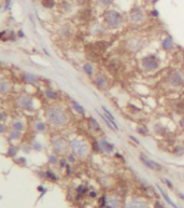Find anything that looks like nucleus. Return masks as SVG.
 Masks as SVG:
<instances>
[{
	"label": "nucleus",
	"mask_w": 184,
	"mask_h": 208,
	"mask_svg": "<svg viewBox=\"0 0 184 208\" xmlns=\"http://www.w3.org/2000/svg\"><path fill=\"white\" fill-rule=\"evenodd\" d=\"M52 146H53L54 151L58 154L66 153L68 148H70V146H68V144H67L66 139L63 138V137H59V136L54 137V138L52 139Z\"/></svg>",
	"instance_id": "nucleus-11"
},
{
	"label": "nucleus",
	"mask_w": 184,
	"mask_h": 208,
	"mask_svg": "<svg viewBox=\"0 0 184 208\" xmlns=\"http://www.w3.org/2000/svg\"><path fill=\"white\" fill-rule=\"evenodd\" d=\"M61 38L64 39H69L72 37V28L69 26H65L61 28Z\"/></svg>",
	"instance_id": "nucleus-27"
},
{
	"label": "nucleus",
	"mask_w": 184,
	"mask_h": 208,
	"mask_svg": "<svg viewBox=\"0 0 184 208\" xmlns=\"http://www.w3.org/2000/svg\"><path fill=\"white\" fill-rule=\"evenodd\" d=\"M101 110H102V112H103V114H105L106 116H107L109 120L112 122V124H113V126L115 127V129L116 131H118V123H116V120H115V118H114V116L112 114V112H111L109 109L106 107V106H101Z\"/></svg>",
	"instance_id": "nucleus-18"
},
{
	"label": "nucleus",
	"mask_w": 184,
	"mask_h": 208,
	"mask_svg": "<svg viewBox=\"0 0 184 208\" xmlns=\"http://www.w3.org/2000/svg\"><path fill=\"white\" fill-rule=\"evenodd\" d=\"M69 146L72 153L78 159H81V160L86 159L90 154V151H92L90 141L86 140L85 138H81V137H77L73 140H71Z\"/></svg>",
	"instance_id": "nucleus-5"
},
{
	"label": "nucleus",
	"mask_w": 184,
	"mask_h": 208,
	"mask_svg": "<svg viewBox=\"0 0 184 208\" xmlns=\"http://www.w3.org/2000/svg\"><path fill=\"white\" fill-rule=\"evenodd\" d=\"M157 188H158V190L161 191V196H163V197H164V200H166V202L169 204V205L172 206V207H173V208H179V207H178V206L176 205V204L173 203V202H172L171 200H170V197H169V196H168V194H167V193L165 192V191H164L163 189H161V188L159 187V185H157Z\"/></svg>",
	"instance_id": "nucleus-28"
},
{
	"label": "nucleus",
	"mask_w": 184,
	"mask_h": 208,
	"mask_svg": "<svg viewBox=\"0 0 184 208\" xmlns=\"http://www.w3.org/2000/svg\"><path fill=\"white\" fill-rule=\"evenodd\" d=\"M86 123L90 131L94 132V133H101L102 131L101 125H100V123L97 121V119H95L92 116H86Z\"/></svg>",
	"instance_id": "nucleus-15"
},
{
	"label": "nucleus",
	"mask_w": 184,
	"mask_h": 208,
	"mask_svg": "<svg viewBox=\"0 0 184 208\" xmlns=\"http://www.w3.org/2000/svg\"><path fill=\"white\" fill-rule=\"evenodd\" d=\"M167 88L171 91H180L184 88V72L180 69H170L163 80Z\"/></svg>",
	"instance_id": "nucleus-4"
},
{
	"label": "nucleus",
	"mask_w": 184,
	"mask_h": 208,
	"mask_svg": "<svg viewBox=\"0 0 184 208\" xmlns=\"http://www.w3.org/2000/svg\"><path fill=\"white\" fill-rule=\"evenodd\" d=\"M41 3L44 8L52 9L55 5V0H41Z\"/></svg>",
	"instance_id": "nucleus-32"
},
{
	"label": "nucleus",
	"mask_w": 184,
	"mask_h": 208,
	"mask_svg": "<svg viewBox=\"0 0 184 208\" xmlns=\"http://www.w3.org/2000/svg\"><path fill=\"white\" fill-rule=\"evenodd\" d=\"M99 144L100 147H101L102 153L106 154H113L115 151V144L110 142L107 138L102 137V138L99 139Z\"/></svg>",
	"instance_id": "nucleus-13"
},
{
	"label": "nucleus",
	"mask_w": 184,
	"mask_h": 208,
	"mask_svg": "<svg viewBox=\"0 0 184 208\" xmlns=\"http://www.w3.org/2000/svg\"><path fill=\"white\" fill-rule=\"evenodd\" d=\"M114 2H115V0H96V3H97L99 7L105 9V10L106 9L111 8V7L114 5Z\"/></svg>",
	"instance_id": "nucleus-25"
},
{
	"label": "nucleus",
	"mask_w": 184,
	"mask_h": 208,
	"mask_svg": "<svg viewBox=\"0 0 184 208\" xmlns=\"http://www.w3.org/2000/svg\"><path fill=\"white\" fill-rule=\"evenodd\" d=\"M154 208H166V207H165V206H164L163 204L161 203V202L156 200L155 204H154Z\"/></svg>",
	"instance_id": "nucleus-42"
},
{
	"label": "nucleus",
	"mask_w": 184,
	"mask_h": 208,
	"mask_svg": "<svg viewBox=\"0 0 184 208\" xmlns=\"http://www.w3.org/2000/svg\"><path fill=\"white\" fill-rule=\"evenodd\" d=\"M92 82L95 88L103 92V91H107L109 88L111 81L106 73H103V72H97L94 76V78L92 79Z\"/></svg>",
	"instance_id": "nucleus-8"
},
{
	"label": "nucleus",
	"mask_w": 184,
	"mask_h": 208,
	"mask_svg": "<svg viewBox=\"0 0 184 208\" xmlns=\"http://www.w3.org/2000/svg\"><path fill=\"white\" fill-rule=\"evenodd\" d=\"M161 49L164 52H166V53H170V52L173 51L176 49V42H174L173 38L171 36H169V35H166V36L161 39Z\"/></svg>",
	"instance_id": "nucleus-12"
},
{
	"label": "nucleus",
	"mask_w": 184,
	"mask_h": 208,
	"mask_svg": "<svg viewBox=\"0 0 184 208\" xmlns=\"http://www.w3.org/2000/svg\"><path fill=\"white\" fill-rule=\"evenodd\" d=\"M128 22L133 25H142L146 22L148 18V14H146V10L141 7V5H136L131 7L130 10L128 11Z\"/></svg>",
	"instance_id": "nucleus-7"
},
{
	"label": "nucleus",
	"mask_w": 184,
	"mask_h": 208,
	"mask_svg": "<svg viewBox=\"0 0 184 208\" xmlns=\"http://www.w3.org/2000/svg\"><path fill=\"white\" fill-rule=\"evenodd\" d=\"M20 107H22V108L31 109V107H32V100H31L30 97L24 96V97L20 98Z\"/></svg>",
	"instance_id": "nucleus-22"
},
{
	"label": "nucleus",
	"mask_w": 184,
	"mask_h": 208,
	"mask_svg": "<svg viewBox=\"0 0 184 208\" xmlns=\"http://www.w3.org/2000/svg\"><path fill=\"white\" fill-rule=\"evenodd\" d=\"M179 196H180V198L184 200V194H182V193H179Z\"/></svg>",
	"instance_id": "nucleus-48"
},
{
	"label": "nucleus",
	"mask_w": 184,
	"mask_h": 208,
	"mask_svg": "<svg viewBox=\"0 0 184 208\" xmlns=\"http://www.w3.org/2000/svg\"><path fill=\"white\" fill-rule=\"evenodd\" d=\"M164 182H165V185H167V187L169 188V189H170V190H173L174 189V187H173V183L171 182V181H170V180L168 179V178H164Z\"/></svg>",
	"instance_id": "nucleus-36"
},
{
	"label": "nucleus",
	"mask_w": 184,
	"mask_h": 208,
	"mask_svg": "<svg viewBox=\"0 0 184 208\" xmlns=\"http://www.w3.org/2000/svg\"><path fill=\"white\" fill-rule=\"evenodd\" d=\"M90 146H92V151L95 153H102L101 147L99 144V139L93 138L92 141H90Z\"/></svg>",
	"instance_id": "nucleus-26"
},
{
	"label": "nucleus",
	"mask_w": 184,
	"mask_h": 208,
	"mask_svg": "<svg viewBox=\"0 0 184 208\" xmlns=\"http://www.w3.org/2000/svg\"><path fill=\"white\" fill-rule=\"evenodd\" d=\"M70 106H71L72 110L75 111V113H78V114L81 116L82 118H86V111H85V108L80 103H78L75 100H71Z\"/></svg>",
	"instance_id": "nucleus-17"
},
{
	"label": "nucleus",
	"mask_w": 184,
	"mask_h": 208,
	"mask_svg": "<svg viewBox=\"0 0 184 208\" xmlns=\"http://www.w3.org/2000/svg\"><path fill=\"white\" fill-rule=\"evenodd\" d=\"M144 46H146V40L143 39V37L138 35L127 37L124 41V49L130 54H137L144 49Z\"/></svg>",
	"instance_id": "nucleus-6"
},
{
	"label": "nucleus",
	"mask_w": 184,
	"mask_h": 208,
	"mask_svg": "<svg viewBox=\"0 0 184 208\" xmlns=\"http://www.w3.org/2000/svg\"><path fill=\"white\" fill-rule=\"evenodd\" d=\"M108 31L109 29L102 22H95L90 26V29H88L90 36L96 39H103L108 35Z\"/></svg>",
	"instance_id": "nucleus-9"
},
{
	"label": "nucleus",
	"mask_w": 184,
	"mask_h": 208,
	"mask_svg": "<svg viewBox=\"0 0 184 208\" xmlns=\"http://www.w3.org/2000/svg\"><path fill=\"white\" fill-rule=\"evenodd\" d=\"M14 127H15L16 129H23V125H22V123H20V122H17V123L14 124Z\"/></svg>",
	"instance_id": "nucleus-46"
},
{
	"label": "nucleus",
	"mask_w": 184,
	"mask_h": 208,
	"mask_svg": "<svg viewBox=\"0 0 184 208\" xmlns=\"http://www.w3.org/2000/svg\"><path fill=\"white\" fill-rule=\"evenodd\" d=\"M152 131H153V133L155 134L156 136H161V137H165L167 135V133H168L167 126L164 123H161V122H159V121L158 122H155L153 124Z\"/></svg>",
	"instance_id": "nucleus-16"
},
{
	"label": "nucleus",
	"mask_w": 184,
	"mask_h": 208,
	"mask_svg": "<svg viewBox=\"0 0 184 208\" xmlns=\"http://www.w3.org/2000/svg\"><path fill=\"white\" fill-rule=\"evenodd\" d=\"M179 126H180V129H181L182 131H184V114H182L181 118H180V120H179Z\"/></svg>",
	"instance_id": "nucleus-40"
},
{
	"label": "nucleus",
	"mask_w": 184,
	"mask_h": 208,
	"mask_svg": "<svg viewBox=\"0 0 184 208\" xmlns=\"http://www.w3.org/2000/svg\"><path fill=\"white\" fill-rule=\"evenodd\" d=\"M81 68H82L83 73H84L87 78H90V79H93L94 76L96 75V69H95V66H94V64H93V62L86 61V62H84L82 64Z\"/></svg>",
	"instance_id": "nucleus-14"
},
{
	"label": "nucleus",
	"mask_w": 184,
	"mask_h": 208,
	"mask_svg": "<svg viewBox=\"0 0 184 208\" xmlns=\"http://www.w3.org/2000/svg\"><path fill=\"white\" fill-rule=\"evenodd\" d=\"M114 157H116V159L120 160V161H122V162H125L124 157H123V155H121L120 153H114Z\"/></svg>",
	"instance_id": "nucleus-44"
},
{
	"label": "nucleus",
	"mask_w": 184,
	"mask_h": 208,
	"mask_svg": "<svg viewBox=\"0 0 184 208\" xmlns=\"http://www.w3.org/2000/svg\"><path fill=\"white\" fill-rule=\"evenodd\" d=\"M9 88H10V86H9L8 81H5V80H3V79H0V93L8 92Z\"/></svg>",
	"instance_id": "nucleus-30"
},
{
	"label": "nucleus",
	"mask_w": 184,
	"mask_h": 208,
	"mask_svg": "<svg viewBox=\"0 0 184 208\" xmlns=\"http://www.w3.org/2000/svg\"><path fill=\"white\" fill-rule=\"evenodd\" d=\"M136 132L142 137H148L150 135V131L144 124H138L136 126Z\"/></svg>",
	"instance_id": "nucleus-21"
},
{
	"label": "nucleus",
	"mask_w": 184,
	"mask_h": 208,
	"mask_svg": "<svg viewBox=\"0 0 184 208\" xmlns=\"http://www.w3.org/2000/svg\"><path fill=\"white\" fill-rule=\"evenodd\" d=\"M46 176H48V177H49L51 180H56L57 179L56 175H55L54 172H46Z\"/></svg>",
	"instance_id": "nucleus-41"
},
{
	"label": "nucleus",
	"mask_w": 184,
	"mask_h": 208,
	"mask_svg": "<svg viewBox=\"0 0 184 208\" xmlns=\"http://www.w3.org/2000/svg\"><path fill=\"white\" fill-rule=\"evenodd\" d=\"M45 95L48 98H50V99H57L58 98V93L56 92L55 90H52V88H48V90L45 91Z\"/></svg>",
	"instance_id": "nucleus-29"
},
{
	"label": "nucleus",
	"mask_w": 184,
	"mask_h": 208,
	"mask_svg": "<svg viewBox=\"0 0 184 208\" xmlns=\"http://www.w3.org/2000/svg\"><path fill=\"white\" fill-rule=\"evenodd\" d=\"M37 129H38L39 132H45L46 131V125H45V123H38L37 124Z\"/></svg>",
	"instance_id": "nucleus-38"
},
{
	"label": "nucleus",
	"mask_w": 184,
	"mask_h": 208,
	"mask_svg": "<svg viewBox=\"0 0 184 208\" xmlns=\"http://www.w3.org/2000/svg\"><path fill=\"white\" fill-rule=\"evenodd\" d=\"M88 188L86 187V185H80L79 187H78V189H77V192H78V194H79L80 196H82V195H84V194H88Z\"/></svg>",
	"instance_id": "nucleus-31"
},
{
	"label": "nucleus",
	"mask_w": 184,
	"mask_h": 208,
	"mask_svg": "<svg viewBox=\"0 0 184 208\" xmlns=\"http://www.w3.org/2000/svg\"><path fill=\"white\" fill-rule=\"evenodd\" d=\"M161 58L157 53H148L139 58L138 65L142 72L151 75L157 72L161 67Z\"/></svg>",
	"instance_id": "nucleus-2"
},
{
	"label": "nucleus",
	"mask_w": 184,
	"mask_h": 208,
	"mask_svg": "<svg viewBox=\"0 0 184 208\" xmlns=\"http://www.w3.org/2000/svg\"><path fill=\"white\" fill-rule=\"evenodd\" d=\"M96 112H97L98 114H99V116H100V118H101V120L103 121V123L106 124V126H107L108 129H110V131H112V132H118V131H116V129H115L114 126H113L112 122H111V121L109 120V119H108L107 116H105V114H103V112H100V111H98L97 109H96Z\"/></svg>",
	"instance_id": "nucleus-20"
},
{
	"label": "nucleus",
	"mask_w": 184,
	"mask_h": 208,
	"mask_svg": "<svg viewBox=\"0 0 184 208\" xmlns=\"http://www.w3.org/2000/svg\"><path fill=\"white\" fill-rule=\"evenodd\" d=\"M129 139H130V140H133V141L135 142V144H137V146H139V144H140V141H139L138 139L136 138L135 136H129Z\"/></svg>",
	"instance_id": "nucleus-45"
},
{
	"label": "nucleus",
	"mask_w": 184,
	"mask_h": 208,
	"mask_svg": "<svg viewBox=\"0 0 184 208\" xmlns=\"http://www.w3.org/2000/svg\"><path fill=\"white\" fill-rule=\"evenodd\" d=\"M107 67H108V70H109V71L114 73V72H118V70H120L121 63L118 62V59H112V61H110V62L108 63Z\"/></svg>",
	"instance_id": "nucleus-19"
},
{
	"label": "nucleus",
	"mask_w": 184,
	"mask_h": 208,
	"mask_svg": "<svg viewBox=\"0 0 184 208\" xmlns=\"http://www.w3.org/2000/svg\"><path fill=\"white\" fill-rule=\"evenodd\" d=\"M46 119L54 127H64L67 125L69 116L64 108L59 106H52L46 111Z\"/></svg>",
	"instance_id": "nucleus-3"
},
{
	"label": "nucleus",
	"mask_w": 184,
	"mask_h": 208,
	"mask_svg": "<svg viewBox=\"0 0 184 208\" xmlns=\"http://www.w3.org/2000/svg\"><path fill=\"white\" fill-rule=\"evenodd\" d=\"M150 15H152L153 17H158L159 16V12L157 9H153V10H151V12H150Z\"/></svg>",
	"instance_id": "nucleus-39"
},
{
	"label": "nucleus",
	"mask_w": 184,
	"mask_h": 208,
	"mask_svg": "<svg viewBox=\"0 0 184 208\" xmlns=\"http://www.w3.org/2000/svg\"><path fill=\"white\" fill-rule=\"evenodd\" d=\"M3 131V127H2V125L0 124V132H2Z\"/></svg>",
	"instance_id": "nucleus-49"
},
{
	"label": "nucleus",
	"mask_w": 184,
	"mask_h": 208,
	"mask_svg": "<svg viewBox=\"0 0 184 208\" xmlns=\"http://www.w3.org/2000/svg\"><path fill=\"white\" fill-rule=\"evenodd\" d=\"M88 196L92 198L97 197V192L96 191H88Z\"/></svg>",
	"instance_id": "nucleus-43"
},
{
	"label": "nucleus",
	"mask_w": 184,
	"mask_h": 208,
	"mask_svg": "<svg viewBox=\"0 0 184 208\" xmlns=\"http://www.w3.org/2000/svg\"><path fill=\"white\" fill-rule=\"evenodd\" d=\"M128 208H146V205L141 200L138 198H133V200H129L128 203Z\"/></svg>",
	"instance_id": "nucleus-24"
},
{
	"label": "nucleus",
	"mask_w": 184,
	"mask_h": 208,
	"mask_svg": "<svg viewBox=\"0 0 184 208\" xmlns=\"http://www.w3.org/2000/svg\"><path fill=\"white\" fill-rule=\"evenodd\" d=\"M67 160H68V163H70V164H74V163L77 162L78 157H75L72 152H70V153L67 154Z\"/></svg>",
	"instance_id": "nucleus-34"
},
{
	"label": "nucleus",
	"mask_w": 184,
	"mask_h": 208,
	"mask_svg": "<svg viewBox=\"0 0 184 208\" xmlns=\"http://www.w3.org/2000/svg\"><path fill=\"white\" fill-rule=\"evenodd\" d=\"M24 78H25L26 82H28V83H36L37 82V77L36 76L31 75V73H25Z\"/></svg>",
	"instance_id": "nucleus-33"
},
{
	"label": "nucleus",
	"mask_w": 184,
	"mask_h": 208,
	"mask_svg": "<svg viewBox=\"0 0 184 208\" xmlns=\"http://www.w3.org/2000/svg\"><path fill=\"white\" fill-rule=\"evenodd\" d=\"M102 23L109 30H118L124 26L125 17L121 11L109 8L102 12Z\"/></svg>",
	"instance_id": "nucleus-1"
},
{
	"label": "nucleus",
	"mask_w": 184,
	"mask_h": 208,
	"mask_svg": "<svg viewBox=\"0 0 184 208\" xmlns=\"http://www.w3.org/2000/svg\"><path fill=\"white\" fill-rule=\"evenodd\" d=\"M172 153L176 157H183L184 155V144H176L172 147Z\"/></svg>",
	"instance_id": "nucleus-23"
},
{
	"label": "nucleus",
	"mask_w": 184,
	"mask_h": 208,
	"mask_svg": "<svg viewBox=\"0 0 184 208\" xmlns=\"http://www.w3.org/2000/svg\"><path fill=\"white\" fill-rule=\"evenodd\" d=\"M11 0H7V5H9V3H10Z\"/></svg>",
	"instance_id": "nucleus-50"
},
{
	"label": "nucleus",
	"mask_w": 184,
	"mask_h": 208,
	"mask_svg": "<svg viewBox=\"0 0 184 208\" xmlns=\"http://www.w3.org/2000/svg\"><path fill=\"white\" fill-rule=\"evenodd\" d=\"M35 148H36L37 150H41V148H42V146H41L40 144H38V142H36V144H35Z\"/></svg>",
	"instance_id": "nucleus-47"
},
{
	"label": "nucleus",
	"mask_w": 184,
	"mask_h": 208,
	"mask_svg": "<svg viewBox=\"0 0 184 208\" xmlns=\"http://www.w3.org/2000/svg\"><path fill=\"white\" fill-rule=\"evenodd\" d=\"M59 162V160L57 159V155L56 154H52V155H50V163L51 164H57V163Z\"/></svg>",
	"instance_id": "nucleus-35"
},
{
	"label": "nucleus",
	"mask_w": 184,
	"mask_h": 208,
	"mask_svg": "<svg viewBox=\"0 0 184 208\" xmlns=\"http://www.w3.org/2000/svg\"><path fill=\"white\" fill-rule=\"evenodd\" d=\"M139 160H140V162L144 165V167H146V168L150 170H153V172H161V170L164 169L163 166H161L159 163H157L156 161H154V160L148 157L146 154H143V153L139 154Z\"/></svg>",
	"instance_id": "nucleus-10"
},
{
	"label": "nucleus",
	"mask_w": 184,
	"mask_h": 208,
	"mask_svg": "<svg viewBox=\"0 0 184 208\" xmlns=\"http://www.w3.org/2000/svg\"><path fill=\"white\" fill-rule=\"evenodd\" d=\"M59 165H60L61 168H66V166L68 165V160H67V157H63V159L59 160Z\"/></svg>",
	"instance_id": "nucleus-37"
}]
</instances>
